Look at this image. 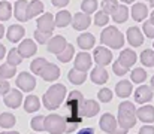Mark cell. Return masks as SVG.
Instances as JSON below:
<instances>
[{"label":"cell","mask_w":154,"mask_h":134,"mask_svg":"<svg viewBox=\"0 0 154 134\" xmlns=\"http://www.w3.org/2000/svg\"><path fill=\"white\" fill-rule=\"evenodd\" d=\"M24 33H26V30H24V27L23 25H11L9 28H8V33H6V36H8V40L9 42H12V43H17V42H20L23 37H24Z\"/></svg>","instance_id":"20"},{"label":"cell","mask_w":154,"mask_h":134,"mask_svg":"<svg viewBox=\"0 0 154 134\" xmlns=\"http://www.w3.org/2000/svg\"><path fill=\"white\" fill-rule=\"evenodd\" d=\"M121 1H124V3H133L135 0H121Z\"/></svg>","instance_id":"55"},{"label":"cell","mask_w":154,"mask_h":134,"mask_svg":"<svg viewBox=\"0 0 154 134\" xmlns=\"http://www.w3.org/2000/svg\"><path fill=\"white\" fill-rule=\"evenodd\" d=\"M118 61H120L123 66H126V67L130 69V67L136 63V52L132 51V49H123V52H121L120 57H118Z\"/></svg>","instance_id":"23"},{"label":"cell","mask_w":154,"mask_h":134,"mask_svg":"<svg viewBox=\"0 0 154 134\" xmlns=\"http://www.w3.org/2000/svg\"><path fill=\"white\" fill-rule=\"evenodd\" d=\"M5 54H6V48H5L3 45L0 43V60H2V58L5 57Z\"/></svg>","instance_id":"52"},{"label":"cell","mask_w":154,"mask_h":134,"mask_svg":"<svg viewBox=\"0 0 154 134\" xmlns=\"http://www.w3.org/2000/svg\"><path fill=\"white\" fill-rule=\"evenodd\" d=\"M47 64H48V61H47L45 58H36V60H33V63L30 64V69H32V72H33L35 75H39V76H41V73H42V70L45 69Z\"/></svg>","instance_id":"34"},{"label":"cell","mask_w":154,"mask_h":134,"mask_svg":"<svg viewBox=\"0 0 154 134\" xmlns=\"http://www.w3.org/2000/svg\"><path fill=\"white\" fill-rule=\"evenodd\" d=\"M12 15V6L9 1H0V21H8Z\"/></svg>","instance_id":"35"},{"label":"cell","mask_w":154,"mask_h":134,"mask_svg":"<svg viewBox=\"0 0 154 134\" xmlns=\"http://www.w3.org/2000/svg\"><path fill=\"white\" fill-rule=\"evenodd\" d=\"M76 40H78V46L81 49H84V51L91 49L94 46V43H96V39H94V36L91 33H82L81 36H78Z\"/></svg>","instance_id":"25"},{"label":"cell","mask_w":154,"mask_h":134,"mask_svg":"<svg viewBox=\"0 0 154 134\" xmlns=\"http://www.w3.org/2000/svg\"><path fill=\"white\" fill-rule=\"evenodd\" d=\"M15 125V116L12 113H2L0 115V127L2 128H11Z\"/></svg>","instance_id":"38"},{"label":"cell","mask_w":154,"mask_h":134,"mask_svg":"<svg viewBox=\"0 0 154 134\" xmlns=\"http://www.w3.org/2000/svg\"><path fill=\"white\" fill-rule=\"evenodd\" d=\"M35 39H36V42L38 43H48V40L51 39V33H44V31H39V30H36L35 31Z\"/></svg>","instance_id":"45"},{"label":"cell","mask_w":154,"mask_h":134,"mask_svg":"<svg viewBox=\"0 0 154 134\" xmlns=\"http://www.w3.org/2000/svg\"><path fill=\"white\" fill-rule=\"evenodd\" d=\"M9 91H11V85H9L8 79L0 78V94H2V95H6Z\"/></svg>","instance_id":"48"},{"label":"cell","mask_w":154,"mask_h":134,"mask_svg":"<svg viewBox=\"0 0 154 134\" xmlns=\"http://www.w3.org/2000/svg\"><path fill=\"white\" fill-rule=\"evenodd\" d=\"M38 30L44 31V33H52L54 27H55V18L51 13H44L42 16H39L38 19Z\"/></svg>","instance_id":"9"},{"label":"cell","mask_w":154,"mask_h":134,"mask_svg":"<svg viewBox=\"0 0 154 134\" xmlns=\"http://www.w3.org/2000/svg\"><path fill=\"white\" fill-rule=\"evenodd\" d=\"M142 28H144V33H145L147 37L154 39V24L151 21H145L144 25H142Z\"/></svg>","instance_id":"47"},{"label":"cell","mask_w":154,"mask_h":134,"mask_svg":"<svg viewBox=\"0 0 154 134\" xmlns=\"http://www.w3.org/2000/svg\"><path fill=\"white\" fill-rule=\"evenodd\" d=\"M41 76H42V79H44V81H47V82H52V81H57V79L60 78V69H58V67H57L55 64H52V63H48V64L45 66V69L42 70Z\"/></svg>","instance_id":"16"},{"label":"cell","mask_w":154,"mask_h":134,"mask_svg":"<svg viewBox=\"0 0 154 134\" xmlns=\"http://www.w3.org/2000/svg\"><path fill=\"white\" fill-rule=\"evenodd\" d=\"M153 46H154V43H153Z\"/></svg>","instance_id":"59"},{"label":"cell","mask_w":154,"mask_h":134,"mask_svg":"<svg viewBox=\"0 0 154 134\" xmlns=\"http://www.w3.org/2000/svg\"><path fill=\"white\" fill-rule=\"evenodd\" d=\"M141 63L147 67H154V51L153 49H145L141 54Z\"/></svg>","instance_id":"36"},{"label":"cell","mask_w":154,"mask_h":134,"mask_svg":"<svg viewBox=\"0 0 154 134\" xmlns=\"http://www.w3.org/2000/svg\"><path fill=\"white\" fill-rule=\"evenodd\" d=\"M132 81L135 82V84H141V82H144L145 79H147V72L144 70V69H141V67H138V69H135L133 72H132Z\"/></svg>","instance_id":"41"},{"label":"cell","mask_w":154,"mask_h":134,"mask_svg":"<svg viewBox=\"0 0 154 134\" xmlns=\"http://www.w3.org/2000/svg\"><path fill=\"white\" fill-rule=\"evenodd\" d=\"M21 61H23V57H21V54L18 52V49H11L9 52H8V63L11 64V66H18V64H21Z\"/></svg>","instance_id":"37"},{"label":"cell","mask_w":154,"mask_h":134,"mask_svg":"<svg viewBox=\"0 0 154 134\" xmlns=\"http://www.w3.org/2000/svg\"><path fill=\"white\" fill-rule=\"evenodd\" d=\"M90 22H91V18L84 12L75 13V16L72 18V25L75 30H85V28H88Z\"/></svg>","instance_id":"14"},{"label":"cell","mask_w":154,"mask_h":134,"mask_svg":"<svg viewBox=\"0 0 154 134\" xmlns=\"http://www.w3.org/2000/svg\"><path fill=\"white\" fill-rule=\"evenodd\" d=\"M82 103L84 95L79 91H72L67 95V100L64 103L66 107V133H72L84 119L82 116Z\"/></svg>","instance_id":"1"},{"label":"cell","mask_w":154,"mask_h":134,"mask_svg":"<svg viewBox=\"0 0 154 134\" xmlns=\"http://www.w3.org/2000/svg\"><path fill=\"white\" fill-rule=\"evenodd\" d=\"M17 49L21 54L23 58H30V57H33L36 54V43L33 40H30V39H26V40H23L20 43V46Z\"/></svg>","instance_id":"15"},{"label":"cell","mask_w":154,"mask_h":134,"mask_svg":"<svg viewBox=\"0 0 154 134\" xmlns=\"http://www.w3.org/2000/svg\"><path fill=\"white\" fill-rule=\"evenodd\" d=\"M100 128L108 134H127V130L121 128L118 125V121L111 113L102 115V118H100Z\"/></svg>","instance_id":"6"},{"label":"cell","mask_w":154,"mask_h":134,"mask_svg":"<svg viewBox=\"0 0 154 134\" xmlns=\"http://www.w3.org/2000/svg\"><path fill=\"white\" fill-rule=\"evenodd\" d=\"M3 34H5V28H3V25L0 24V39L3 37Z\"/></svg>","instance_id":"53"},{"label":"cell","mask_w":154,"mask_h":134,"mask_svg":"<svg viewBox=\"0 0 154 134\" xmlns=\"http://www.w3.org/2000/svg\"><path fill=\"white\" fill-rule=\"evenodd\" d=\"M66 92H67V91H66V87H64L63 84H55V85H52L51 88L44 94V97H42L44 106H45L48 110L58 109V107L61 106L63 100L66 98Z\"/></svg>","instance_id":"2"},{"label":"cell","mask_w":154,"mask_h":134,"mask_svg":"<svg viewBox=\"0 0 154 134\" xmlns=\"http://www.w3.org/2000/svg\"><path fill=\"white\" fill-rule=\"evenodd\" d=\"M99 100L103 103H109L112 100V91L109 88H102L99 91Z\"/></svg>","instance_id":"46"},{"label":"cell","mask_w":154,"mask_h":134,"mask_svg":"<svg viewBox=\"0 0 154 134\" xmlns=\"http://www.w3.org/2000/svg\"><path fill=\"white\" fill-rule=\"evenodd\" d=\"M45 131H48L50 134L66 133V119L55 113L47 116L45 118Z\"/></svg>","instance_id":"5"},{"label":"cell","mask_w":154,"mask_h":134,"mask_svg":"<svg viewBox=\"0 0 154 134\" xmlns=\"http://www.w3.org/2000/svg\"><path fill=\"white\" fill-rule=\"evenodd\" d=\"M150 4H151V6H154V0H150Z\"/></svg>","instance_id":"58"},{"label":"cell","mask_w":154,"mask_h":134,"mask_svg":"<svg viewBox=\"0 0 154 134\" xmlns=\"http://www.w3.org/2000/svg\"><path fill=\"white\" fill-rule=\"evenodd\" d=\"M99 103L96 100H84L82 103V116L84 118H93L99 113Z\"/></svg>","instance_id":"17"},{"label":"cell","mask_w":154,"mask_h":134,"mask_svg":"<svg viewBox=\"0 0 154 134\" xmlns=\"http://www.w3.org/2000/svg\"><path fill=\"white\" fill-rule=\"evenodd\" d=\"M108 72H106V69H105V66H97V67H94L93 70H91V75H90V79H91V82H94V84H97V85H103V84H106L108 82Z\"/></svg>","instance_id":"13"},{"label":"cell","mask_w":154,"mask_h":134,"mask_svg":"<svg viewBox=\"0 0 154 134\" xmlns=\"http://www.w3.org/2000/svg\"><path fill=\"white\" fill-rule=\"evenodd\" d=\"M23 103V94L21 91L18 89H11L6 95H5V104L8 107H12V109H17L20 107Z\"/></svg>","instance_id":"10"},{"label":"cell","mask_w":154,"mask_h":134,"mask_svg":"<svg viewBox=\"0 0 154 134\" xmlns=\"http://www.w3.org/2000/svg\"><path fill=\"white\" fill-rule=\"evenodd\" d=\"M127 18H129V9H127V6L126 4H118L117 10L112 13V19L115 22H118V24H123V22L127 21Z\"/></svg>","instance_id":"28"},{"label":"cell","mask_w":154,"mask_h":134,"mask_svg":"<svg viewBox=\"0 0 154 134\" xmlns=\"http://www.w3.org/2000/svg\"><path fill=\"white\" fill-rule=\"evenodd\" d=\"M15 72H17V67H15V66H11L9 63L0 66V78H3V79H11V78H14V76H15Z\"/></svg>","instance_id":"33"},{"label":"cell","mask_w":154,"mask_h":134,"mask_svg":"<svg viewBox=\"0 0 154 134\" xmlns=\"http://www.w3.org/2000/svg\"><path fill=\"white\" fill-rule=\"evenodd\" d=\"M132 84L129 82V81H120L118 84H117V87H115V92H117V95L118 97H121V98H127L130 94H132Z\"/></svg>","instance_id":"27"},{"label":"cell","mask_w":154,"mask_h":134,"mask_svg":"<svg viewBox=\"0 0 154 134\" xmlns=\"http://www.w3.org/2000/svg\"><path fill=\"white\" fill-rule=\"evenodd\" d=\"M51 1L55 7H64L66 4H69V0H51Z\"/></svg>","instance_id":"50"},{"label":"cell","mask_w":154,"mask_h":134,"mask_svg":"<svg viewBox=\"0 0 154 134\" xmlns=\"http://www.w3.org/2000/svg\"><path fill=\"white\" fill-rule=\"evenodd\" d=\"M148 1H150V0H148Z\"/></svg>","instance_id":"60"},{"label":"cell","mask_w":154,"mask_h":134,"mask_svg":"<svg viewBox=\"0 0 154 134\" xmlns=\"http://www.w3.org/2000/svg\"><path fill=\"white\" fill-rule=\"evenodd\" d=\"M147 15H148V7H147L144 3H136V4H133V7H132V18H133L135 21L141 22V21H144V19L147 18Z\"/></svg>","instance_id":"24"},{"label":"cell","mask_w":154,"mask_h":134,"mask_svg":"<svg viewBox=\"0 0 154 134\" xmlns=\"http://www.w3.org/2000/svg\"><path fill=\"white\" fill-rule=\"evenodd\" d=\"M15 18L21 22L29 19V3H27V0H18L15 3Z\"/></svg>","instance_id":"19"},{"label":"cell","mask_w":154,"mask_h":134,"mask_svg":"<svg viewBox=\"0 0 154 134\" xmlns=\"http://www.w3.org/2000/svg\"><path fill=\"white\" fill-rule=\"evenodd\" d=\"M41 107V101H39V97L36 95H29L26 100H24V110L32 113V112H38Z\"/></svg>","instance_id":"30"},{"label":"cell","mask_w":154,"mask_h":134,"mask_svg":"<svg viewBox=\"0 0 154 134\" xmlns=\"http://www.w3.org/2000/svg\"><path fill=\"white\" fill-rule=\"evenodd\" d=\"M76 134H94V130H93V128H82V130H79Z\"/></svg>","instance_id":"51"},{"label":"cell","mask_w":154,"mask_h":134,"mask_svg":"<svg viewBox=\"0 0 154 134\" xmlns=\"http://www.w3.org/2000/svg\"><path fill=\"white\" fill-rule=\"evenodd\" d=\"M151 98H153V88L151 87L141 85L139 88H136V91H135V101L136 103L144 104V103H148Z\"/></svg>","instance_id":"12"},{"label":"cell","mask_w":154,"mask_h":134,"mask_svg":"<svg viewBox=\"0 0 154 134\" xmlns=\"http://www.w3.org/2000/svg\"><path fill=\"white\" fill-rule=\"evenodd\" d=\"M100 42L112 49H120L124 45V36L117 27H106L100 34Z\"/></svg>","instance_id":"4"},{"label":"cell","mask_w":154,"mask_h":134,"mask_svg":"<svg viewBox=\"0 0 154 134\" xmlns=\"http://www.w3.org/2000/svg\"><path fill=\"white\" fill-rule=\"evenodd\" d=\"M69 81L73 84V85H81V84H84L85 82V79H87V72H81V70H78V69H72L70 72H69Z\"/></svg>","instance_id":"29"},{"label":"cell","mask_w":154,"mask_h":134,"mask_svg":"<svg viewBox=\"0 0 154 134\" xmlns=\"http://www.w3.org/2000/svg\"><path fill=\"white\" fill-rule=\"evenodd\" d=\"M136 116L138 119H141L145 124H151L154 122V107L153 106H142L136 110Z\"/></svg>","instance_id":"21"},{"label":"cell","mask_w":154,"mask_h":134,"mask_svg":"<svg viewBox=\"0 0 154 134\" xmlns=\"http://www.w3.org/2000/svg\"><path fill=\"white\" fill-rule=\"evenodd\" d=\"M108 22H109V16H108L106 12H103V10L96 12V15H94V24L97 27H105Z\"/></svg>","instance_id":"43"},{"label":"cell","mask_w":154,"mask_h":134,"mask_svg":"<svg viewBox=\"0 0 154 134\" xmlns=\"http://www.w3.org/2000/svg\"><path fill=\"white\" fill-rule=\"evenodd\" d=\"M150 21H151V22H153V24H154V12H153V13H151V18H150Z\"/></svg>","instance_id":"56"},{"label":"cell","mask_w":154,"mask_h":134,"mask_svg":"<svg viewBox=\"0 0 154 134\" xmlns=\"http://www.w3.org/2000/svg\"><path fill=\"white\" fill-rule=\"evenodd\" d=\"M44 12V3L39 0H33L29 3V19L33 16H38Z\"/></svg>","instance_id":"32"},{"label":"cell","mask_w":154,"mask_h":134,"mask_svg":"<svg viewBox=\"0 0 154 134\" xmlns=\"http://www.w3.org/2000/svg\"><path fill=\"white\" fill-rule=\"evenodd\" d=\"M17 87L21 88L23 91H26V92H30V91H33L36 88V79L30 73L21 72L18 75V78H17Z\"/></svg>","instance_id":"7"},{"label":"cell","mask_w":154,"mask_h":134,"mask_svg":"<svg viewBox=\"0 0 154 134\" xmlns=\"http://www.w3.org/2000/svg\"><path fill=\"white\" fill-rule=\"evenodd\" d=\"M81 9H82V12L87 13V15L96 12V9H97V0H84V1L81 3Z\"/></svg>","instance_id":"39"},{"label":"cell","mask_w":154,"mask_h":134,"mask_svg":"<svg viewBox=\"0 0 154 134\" xmlns=\"http://www.w3.org/2000/svg\"><path fill=\"white\" fill-rule=\"evenodd\" d=\"M151 88L154 89V76H153V78H151Z\"/></svg>","instance_id":"57"},{"label":"cell","mask_w":154,"mask_h":134,"mask_svg":"<svg viewBox=\"0 0 154 134\" xmlns=\"http://www.w3.org/2000/svg\"><path fill=\"white\" fill-rule=\"evenodd\" d=\"M0 134H20V133H17V131H8V133H0Z\"/></svg>","instance_id":"54"},{"label":"cell","mask_w":154,"mask_h":134,"mask_svg":"<svg viewBox=\"0 0 154 134\" xmlns=\"http://www.w3.org/2000/svg\"><path fill=\"white\" fill-rule=\"evenodd\" d=\"M66 39L63 37V36H54L51 37L50 40H48V45H47V48H48V52H52V54H58V52H61L64 48H66Z\"/></svg>","instance_id":"18"},{"label":"cell","mask_w":154,"mask_h":134,"mask_svg":"<svg viewBox=\"0 0 154 134\" xmlns=\"http://www.w3.org/2000/svg\"><path fill=\"white\" fill-rule=\"evenodd\" d=\"M136 110L135 104L130 101H123L118 106V125L124 130H130L136 125Z\"/></svg>","instance_id":"3"},{"label":"cell","mask_w":154,"mask_h":134,"mask_svg":"<svg viewBox=\"0 0 154 134\" xmlns=\"http://www.w3.org/2000/svg\"><path fill=\"white\" fill-rule=\"evenodd\" d=\"M127 40L132 46L138 48V46H141L144 43V36H142V33L138 27H130L127 30Z\"/></svg>","instance_id":"22"},{"label":"cell","mask_w":154,"mask_h":134,"mask_svg":"<svg viewBox=\"0 0 154 134\" xmlns=\"http://www.w3.org/2000/svg\"><path fill=\"white\" fill-rule=\"evenodd\" d=\"M73 54H75V48H73V45L67 43L66 45V48H64L61 52L57 54V58H58V61H61V63H69V61L72 60Z\"/></svg>","instance_id":"31"},{"label":"cell","mask_w":154,"mask_h":134,"mask_svg":"<svg viewBox=\"0 0 154 134\" xmlns=\"http://www.w3.org/2000/svg\"><path fill=\"white\" fill-rule=\"evenodd\" d=\"M118 7V1L117 0H103L102 1V10L106 12L108 15H112Z\"/></svg>","instance_id":"40"},{"label":"cell","mask_w":154,"mask_h":134,"mask_svg":"<svg viewBox=\"0 0 154 134\" xmlns=\"http://www.w3.org/2000/svg\"><path fill=\"white\" fill-rule=\"evenodd\" d=\"M75 69L81 72H87L91 69V55L88 52H79L75 57Z\"/></svg>","instance_id":"11"},{"label":"cell","mask_w":154,"mask_h":134,"mask_svg":"<svg viewBox=\"0 0 154 134\" xmlns=\"http://www.w3.org/2000/svg\"><path fill=\"white\" fill-rule=\"evenodd\" d=\"M32 128L35 131H45V116H35L32 119Z\"/></svg>","instance_id":"42"},{"label":"cell","mask_w":154,"mask_h":134,"mask_svg":"<svg viewBox=\"0 0 154 134\" xmlns=\"http://www.w3.org/2000/svg\"><path fill=\"white\" fill-rule=\"evenodd\" d=\"M55 27H60V28H63V27H67L70 22H72V15H70V12L69 10H60L55 16Z\"/></svg>","instance_id":"26"},{"label":"cell","mask_w":154,"mask_h":134,"mask_svg":"<svg viewBox=\"0 0 154 134\" xmlns=\"http://www.w3.org/2000/svg\"><path fill=\"white\" fill-rule=\"evenodd\" d=\"M93 58H94L97 66H108L112 61V52L105 46H99V48L94 49Z\"/></svg>","instance_id":"8"},{"label":"cell","mask_w":154,"mask_h":134,"mask_svg":"<svg viewBox=\"0 0 154 134\" xmlns=\"http://www.w3.org/2000/svg\"><path fill=\"white\" fill-rule=\"evenodd\" d=\"M112 72H114L115 75H118V76H124V75L129 72V67L123 66L120 61H115V63L112 64Z\"/></svg>","instance_id":"44"},{"label":"cell","mask_w":154,"mask_h":134,"mask_svg":"<svg viewBox=\"0 0 154 134\" xmlns=\"http://www.w3.org/2000/svg\"><path fill=\"white\" fill-rule=\"evenodd\" d=\"M139 134H154V127L153 125H145L139 130Z\"/></svg>","instance_id":"49"}]
</instances>
